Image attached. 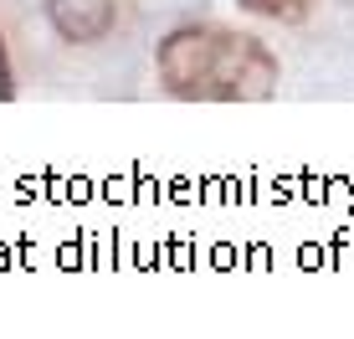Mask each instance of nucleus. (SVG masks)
Listing matches in <instances>:
<instances>
[{"label":"nucleus","mask_w":354,"mask_h":339,"mask_svg":"<svg viewBox=\"0 0 354 339\" xmlns=\"http://www.w3.org/2000/svg\"><path fill=\"white\" fill-rule=\"evenodd\" d=\"M160 77L180 98H267L277 62L252 36L231 31H175L160 46Z\"/></svg>","instance_id":"1"},{"label":"nucleus","mask_w":354,"mask_h":339,"mask_svg":"<svg viewBox=\"0 0 354 339\" xmlns=\"http://www.w3.org/2000/svg\"><path fill=\"white\" fill-rule=\"evenodd\" d=\"M46 16L62 42H103L113 31V0H46Z\"/></svg>","instance_id":"2"},{"label":"nucleus","mask_w":354,"mask_h":339,"mask_svg":"<svg viewBox=\"0 0 354 339\" xmlns=\"http://www.w3.org/2000/svg\"><path fill=\"white\" fill-rule=\"evenodd\" d=\"M247 10H262V16H298L303 0H241Z\"/></svg>","instance_id":"3"},{"label":"nucleus","mask_w":354,"mask_h":339,"mask_svg":"<svg viewBox=\"0 0 354 339\" xmlns=\"http://www.w3.org/2000/svg\"><path fill=\"white\" fill-rule=\"evenodd\" d=\"M10 93V72H6V52H0V98Z\"/></svg>","instance_id":"4"}]
</instances>
